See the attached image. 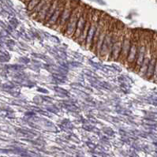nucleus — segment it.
I'll return each mask as SVG.
<instances>
[{
  "label": "nucleus",
  "mask_w": 157,
  "mask_h": 157,
  "mask_svg": "<svg viewBox=\"0 0 157 157\" xmlns=\"http://www.w3.org/2000/svg\"><path fill=\"white\" fill-rule=\"evenodd\" d=\"M79 2L80 1H78V0H67L64 6V9H63V13L60 16V18L58 21L57 24L54 26L52 29L58 30L61 33H64L65 29H66V26H67V21L70 19V15L72 13L74 8L79 4Z\"/></svg>",
  "instance_id": "obj_1"
},
{
  "label": "nucleus",
  "mask_w": 157,
  "mask_h": 157,
  "mask_svg": "<svg viewBox=\"0 0 157 157\" xmlns=\"http://www.w3.org/2000/svg\"><path fill=\"white\" fill-rule=\"evenodd\" d=\"M85 6H86V5H85V4L80 2L78 6L74 8L72 13L70 15V19L67 21V26H66L65 32L63 34H65L67 36L73 38L74 33L76 31V28H77L78 21L79 20L80 17L83 13L84 10L85 9Z\"/></svg>",
  "instance_id": "obj_2"
},
{
  "label": "nucleus",
  "mask_w": 157,
  "mask_h": 157,
  "mask_svg": "<svg viewBox=\"0 0 157 157\" xmlns=\"http://www.w3.org/2000/svg\"><path fill=\"white\" fill-rule=\"evenodd\" d=\"M140 29H134L133 31V36H132L131 45L129 49V55H128L127 60H126V66L129 68L133 70L136 63V58H137V49H138V42L139 37H140Z\"/></svg>",
  "instance_id": "obj_3"
},
{
  "label": "nucleus",
  "mask_w": 157,
  "mask_h": 157,
  "mask_svg": "<svg viewBox=\"0 0 157 157\" xmlns=\"http://www.w3.org/2000/svg\"><path fill=\"white\" fill-rule=\"evenodd\" d=\"M147 33H148V31H144V30L140 29L137 58H136V63H135V67H134V69H133V70H134L135 72H137V73L139 72L140 67H141L143 61H144V55H145V52H146Z\"/></svg>",
  "instance_id": "obj_4"
},
{
  "label": "nucleus",
  "mask_w": 157,
  "mask_h": 157,
  "mask_svg": "<svg viewBox=\"0 0 157 157\" xmlns=\"http://www.w3.org/2000/svg\"><path fill=\"white\" fill-rule=\"evenodd\" d=\"M100 14H101V11L98 10H93L90 28H89V30L87 39H86V41H85V47L88 48V49H91V48H92V44H93V38H94L95 33L96 31V28H97V25H98Z\"/></svg>",
  "instance_id": "obj_5"
},
{
  "label": "nucleus",
  "mask_w": 157,
  "mask_h": 157,
  "mask_svg": "<svg viewBox=\"0 0 157 157\" xmlns=\"http://www.w3.org/2000/svg\"><path fill=\"white\" fill-rule=\"evenodd\" d=\"M133 31V30L128 29L126 35H125V37H124L123 43H122V51H121L120 56H119V59L118 60V61L121 62L125 66L126 64V60H127L128 55H129V49H130V45H131Z\"/></svg>",
  "instance_id": "obj_6"
},
{
  "label": "nucleus",
  "mask_w": 157,
  "mask_h": 157,
  "mask_svg": "<svg viewBox=\"0 0 157 157\" xmlns=\"http://www.w3.org/2000/svg\"><path fill=\"white\" fill-rule=\"evenodd\" d=\"M127 30L128 28H126V26H123L121 29L120 32H119V36H118V40H117V42L113 46L112 52H111V59H110V60H111V61H118V59H119L121 51H122V43H123L124 37H125V35H126Z\"/></svg>",
  "instance_id": "obj_7"
},
{
  "label": "nucleus",
  "mask_w": 157,
  "mask_h": 157,
  "mask_svg": "<svg viewBox=\"0 0 157 157\" xmlns=\"http://www.w3.org/2000/svg\"><path fill=\"white\" fill-rule=\"evenodd\" d=\"M93 9L92 8H89V12H88V16H87V20H86V22H85V27H84V29L82 31V34L79 36V38L78 39L77 42H78L82 46H85V41L87 39V36L89 33V30L90 28L91 25V21H92V16H93Z\"/></svg>",
  "instance_id": "obj_8"
},
{
  "label": "nucleus",
  "mask_w": 157,
  "mask_h": 157,
  "mask_svg": "<svg viewBox=\"0 0 157 157\" xmlns=\"http://www.w3.org/2000/svg\"><path fill=\"white\" fill-rule=\"evenodd\" d=\"M67 1V0H61V1H60L59 6L57 7L56 11L54 12V13L52 14L51 18L48 20V22L45 24V25H47L48 27H50V28H53L54 26L57 24L58 21L60 18V16H61L62 13H63V9H64V6L65 5H66Z\"/></svg>",
  "instance_id": "obj_9"
},
{
  "label": "nucleus",
  "mask_w": 157,
  "mask_h": 157,
  "mask_svg": "<svg viewBox=\"0 0 157 157\" xmlns=\"http://www.w3.org/2000/svg\"><path fill=\"white\" fill-rule=\"evenodd\" d=\"M89 8L90 7L88 6H85V10H84L83 13H82V16L80 17L79 20H78V25H77V28H76V31L74 34V36H73V39H74V40H78V39L79 38L81 34H82V31H83L85 22H86V20H87L88 12H89Z\"/></svg>",
  "instance_id": "obj_10"
},
{
  "label": "nucleus",
  "mask_w": 157,
  "mask_h": 157,
  "mask_svg": "<svg viewBox=\"0 0 157 157\" xmlns=\"http://www.w3.org/2000/svg\"><path fill=\"white\" fill-rule=\"evenodd\" d=\"M30 1H31V0H21V2H24V3L26 4V5H27V4H28Z\"/></svg>",
  "instance_id": "obj_11"
}]
</instances>
